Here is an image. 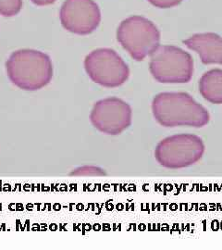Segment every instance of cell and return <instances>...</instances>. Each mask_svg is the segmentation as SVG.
Wrapping results in <instances>:
<instances>
[{"label":"cell","instance_id":"6da1fadb","mask_svg":"<svg viewBox=\"0 0 222 250\" xmlns=\"http://www.w3.org/2000/svg\"><path fill=\"white\" fill-rule=\"evenodd\" d=\"M156 121L163 127L202 128L209 123L210 115L205 107L184 92H166L157 95L152 102Z\"/></svg>","mask_w":222,"mask_h":250},{"label":"cell","instance_id":"7a4b0ae2","mask_svg":"<svg viewBox=\"0 0 222 250\" xmlns=\"http://www.w3.org/2000/svg\"><path fill=\"white\" fill-rule=\"evenodd\" d=\"M6 69L11 83L20 89L36 91L46 86L53 76L48 55L34 49H20L10 55Z\"/></svg>","mask_w":222,"mask_h":250},{"label":"cell","instance_id":"3957f363","mask_svg":"<svg viewBox=\"0 0 222 250\" xmlns=\"http://www.w3.org/2000/svg\"><path fill=\"white\" fill-rule=\"evenodd\" d=\"M204 151V141L196 134H174L157 145L155 158L161 166L177 170L196 164L203 158Z\"/></svg>","mask_w":222,"mask_h":250},{"label":"cell","instance_id":"277c9868","mask_svg":"<svg viewBox=\"0 0 222 250\" xmlns=\"http://www.w3.org/2000/svg\"><path fill=\"white\" fill-rule=\"evenodd\" d=\"M117 39L133 60L141 62L159 47L160 34L148 19L132 16L120 24Z\"/></svg>","mask_w":222,"mask_h":250},{"label":"cell","instance_id":"5b68a950","mask_svg":"<svg viewBox=\"0 0 222 250\" xmlns=\"http://www.w3.org/2000/svg\"><path fill=\"white\" fill-rule=\"evenodd\" d=\"M152 76L162 83H185L194 73V61L190 54L173 45H159L150 55Z\"/></svg>","mask_w":222,"mask_h":250},{"label":"cell","instance_id":"8992f818","mask_svg":"<svg viewBox=\"0 0 222 250\" xmlns=\"http://www.w3.org/2000/svg\"><path fill=\"white\" fill-rule=\"evenodd\" d=\"M84 68L93 82L107 88L122 85L130 69L121 57L110 48H98L86 56Z\"/></svg>","mask_w":222,"mask_h":250},{"label":"cell","instance_id":"52a82bcc","mask_svg":"<svg viewBox=\"0 0 222 250\" xmlns=\"http://www.w3.org/2000/svg\"><path fill=\"white\" fill-rule=\"evenodd\" d=\"M93 126L103 134L118 135L127 130L133 122L131 106L122 99L107 98L95 103L90 114Z\"/></svg>","mask_w":222,"mask_h":250},{"label":"cell","instance_id":"ba28073f","mask_svg":"<svg viewBox=\"0 0 222 250\" xmlns=\"http://www.w3.org/2000/svg\"><path fill=\"white\" fill-rule=\"evenodd\" d=\"M61 21L69 32L85 36L100 22V10L93 0H66L61 9Z\"/></svg>","mask_w":222,"mask_h":250},{"label":"cell","instance_id":"9c48e42d","mask_svg":"<svg viewBox=\"0 0 222 250\" xmlns=\"http://www.w3.org/2000/svg\"><path fill=\"white\" fill-rule=\"evenodd\" d=\"M183 44L189 49L196 51L205 65H222V37L219 35L214 33L196 34L183 40Z\"/></svg>","mask_w":222,"mask_h":250},{"label":"cell","instance_id":"30bf717a","mask_svg":"<svg viewBox=\"0 0 222 250\" xmlns=\"http://www.w3.org/2000/svg\"><path fill=\"white\" fill-rule=\"evenodd\" d=\"M198 87L204 99L212 104H222V70L205 72L199 80Z\"/></svg>","mask_w":222,"mask_h":250},{"label":"cell","instance_id":"8fae6325","mask_svg":"<svg viewBox=\"0 0 222 250\" xmlns=\"http://www.w3.org/2000/svg\"><path fill=\"white\" fill-rule=\"evenodd\" d=\"M22 8V0H0V14L5 17L16 15Z\"/></svg>","mask_w":222,"mask_h":250},{"label":"cell","instance_id":"7c38bea8","mask_svg":"<svg viewBox=\"0 0 222 250\" xmlns=\"http://www.w3.org/2000/svg\"><path fill=\"white\" fill-rule=\"evenodd\" d=\"M74 176H104L106 171L97 166H82L71 173Z\"/></svg>","mask_w":222,"mask_h":250},{"label":"cell","instance_id":"4fadbf2b","mask_svg":"<svg viewBox=\"0 0 222 250\" xmlns=\"http://www.w3.org/2000/svg\"><path fill=\"white\" fill-rule=\"evenodd\" d=\"M153 6L160 9H169L179 5L182 0H148Z\"/></svg>","mask_w":222,"mask_h":250},{"label":"cell","instance_id":"5bb4252c","mask_svg":"<svg viewBox=\"0 0 222 250\" xmlns=\"http://www.w3.org/2000/svg\"><path fill=\"white\" fill-rule=\"evenodd\" d=\"M56 0H32V2L36 6H47L53 4Z\"/></svg>","mask_w":222,"mask_h":250}]
</instances>
